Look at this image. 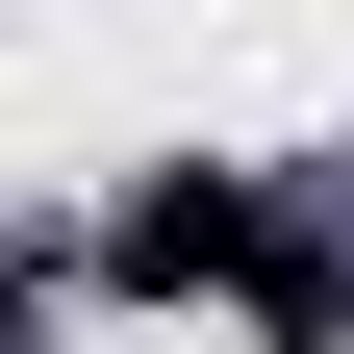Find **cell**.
<instances>
[{
  "label": "cell",
  "instance_id": "cell-1",
  "mask_svg": "<svg viewBox=\"0 0 354 354\" xmlns=\"http://www.w3.org/2000/svg\"><path fill=\"white\" fill-rule=\"evenodd\" d=\"M127 279H152V304H304V253L253 228V203H203V177H177V203H127Z\"/></svg>",
  "mask_w": 354,
  "mask_h": 354
}]
</instances>
